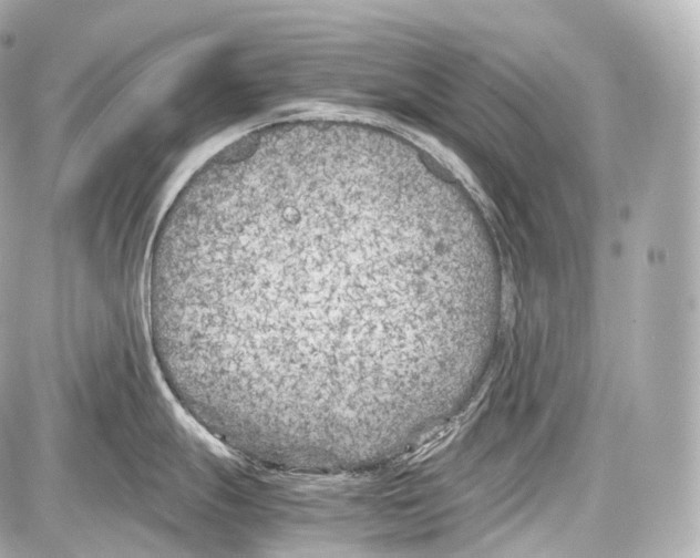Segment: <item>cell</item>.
I'll use <instances>...</instances> for the list:
<instances>
[{
	"label": "cell",
	"mask_w": 700,
	"mask_h": 558,
	"mask_svg": "<svg viewBox=\"0 0 700 558\" xmlns=\"http://www.w3.org/2000/svg\"><path fill=\"white\" fill-rule=\"evenodd\" d=\"M419 236L384 194L277 164L195 186L165 213L148 271L182 391L269 428L390 386Z\"/></svg>",
	"instance_id": "cell-1"
}]
</instances>
